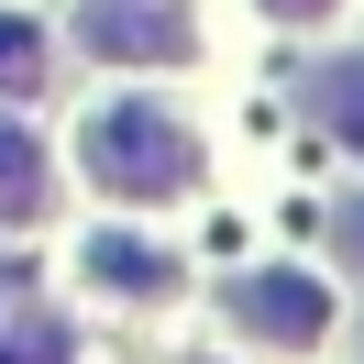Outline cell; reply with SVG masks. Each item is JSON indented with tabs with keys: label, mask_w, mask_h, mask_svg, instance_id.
<instances>
[{
	"label": "cell",
	"mask_w": 364,
	"mask_h": 364,
	"mask_svg": "<svg viewBox=\"0 0 364 364\" xmlns=\"http://www.w3.org/2000/svg\"><path fill=\"white\" fill-rule=\"evenodd\" d=\"M232 320H254L265 342H309L320 320H331V298H320L309 276H254V287H232Z\"/></svg>",
	"instance_id": "obj_2"
},
{
	"label": "cell",
	"mask_w": 364,
	"mask_h": 364,
	"mask_svg": "<svg viewBox=\"0 0 364 364\" xmlns=\"http://www.w3.org/2000/svg\"><path fill=\"white\" fill-rule=\"evenodd\" d=\"M342 254H353V265H364V199L342 210Z\"/></svg>",
	"instance_id": "obj_8"
},
{
	"label": "cell",
	"mask_w": 364,
	"mask_h": 364,
	"mask_svg": "<svg viewBox=\"0 0 364 364\" xmlns=\"http://www.w3.org/2000/svg\"><path fill=\"white\" fill-rule=\"evenodd\" d=\"M89 45H111V55H188V23L166 11V0H100Z\"/></svg>",
	"instance_id": "obj_3"
},
{
	"label": "cell",
	"mask_w": 364,
	"mask_h": 364,
	"mask_svg": "<svg viewBox=\"0 0 364 364\" xmlns=\"http://www.w3.org/2000/svg\"><path fill=\"white\" fill-rule=\"evenodd\" d=\"M320 122H331L342 144H364V67H331V77H320Z\"/></svg>",
	"instance_id": "obj_6"
},
{
	"label": "cell",
	"mask_w": 364,
	"mask_h": 364,
	"mask_svg": "<svg viewBox=\"0 0 364 364\" xmlns=\"http://www.w3.org/2000/svg\"><path fill=\"white\" fill-rule=\"evenodd\" d=\"M45 77V33L33 23H0V89H33Z\"/></svg>",
	"instance_id": "obj_7"
},
{
	"label": "cell",
	"mask_w": 364,
	"mask_h": 364,
	"mask_svg": "<svg viewBox=\"0 0 364 364\" xmlns=\"http://www.w3.org/2000/svg\"><path fill=\"white\" fill-rule=\"evenodd\" d=\"M33 188H45V166H33V133H11V122H0V210H33Z\"/></svg>",
	"instance_id": "obj_4"
},
{
	"label": "cell",
	"mask_w": 364,
	"mask_h": 364,
	"mask_svg": "<svg viewBox=\"0 0 364 364\" xmlns=\"http://www.w3.org/2000/svg\"><path fill=\"white\" fill-rule=\"evenodd\" d=\"M89 265H100V276H111V287H155V298H166V287H177V265H166V254H133V243H100V254H89Z\"/></svg>",
	"instance_id": "obj_5"
},
{
	"label": "cell",
	"mask_w": 364,
	"mask_h": 364,
	"mask_svg": "<svg viewBox=\"0 0 364 364\" xmlns=\"http://www.w3.org/2000/svg\"><path fill=\"white\" fill-rule=\"evenodd\" d=\"M265 11H287V23H298V11H331V0H265Z\"/></svg>",
	"instance_id": "obj_9"
},
{
	"label": "cell",
	"mask_w": 364,
	"mask_h": 364,
	"mask_svg": "<svg viewBox=\"0 0 364 364\" xmlns=\"http://www.w3.org/2000/svg\"><path fill=\"white\" fill-rule=\"evenodd\" d=\"M89 177L122 188V199H177L188 177H199V144H188V122L144 111V100H122V111L89 122Z\"/></svg>",
	"instance_id": "obj_1"
}]
</instances>
